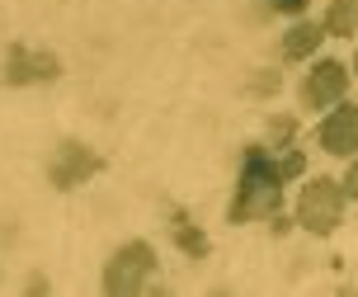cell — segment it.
Listing matches in <instances>:
<instances>
[{"instance_id": "13", "label": "cell", "mask_w": 358, "mask_h": 297, "mask_svg": "<svg viewBox=\"0 0 358 297\" xmlns=\"http://www.w3.org/2000/svg\"><path fill=\"white\" fill-rule=\"evenodd\" d=\"M278 170H283V179H297L306 170V156H302V151H287V156L278 160Z\"/></svg>"}, {"instance_id": "1", "label": "cell", "mask_w": 358, "mask_h": 297, "mask_svg": "<svg viewBox=\"0 0 358 297\" xmlns=\"http://www.w3.org/2000/svg\"><path fill=\"white\" fill-rule=\"evenodd\" d=\"M283 203V170L268 160L264 146H245V165H241V184L231 198V222H255V217H273Z\"/></svg>"}, {"instance_id": "8", "label": "cell", "mask_w": 358, "mask_h": 297, "mask_svg": "<svg viewBox=\"0 0 358 297\" xmlns=\"http://www.w3.org/2000/svg\"><path fill=\"white\" fill-rule=\"evenodd\" d=\"M321 43H325V24L302 19V24H292V29L283 34V57H287V62H306Z\"/></svg>"}, {"instance_id": "11", "label": "cell", "mask_w": 358, "mask_h": 297, "mask_svg": "<svg viewBox=\"0 0 358 297\" xmlns=\"http://www.w3.org/2000/svg\"><path fill=\"white\" fill-rule=\"evenodd\" d=\"M245 90H250L255 99H268V95L283 90V76H278V71H255L250 81H245Z\"/></svg>"}, {"instance_id": "5", "label": "cell", "mask_w": 358, "mask_h": 297, "mask_svg": "<svg viewBox=\"0 0 358 297\" xmlns=\"http://www.w3.org/2000/svg\"><path fill=\"white\" fill-rule=\"evenodd\" d=\"M99 170H104V156H99V151H90L80 141H62L48 179H52V189H76V184H85L90 175H99Z\"/></svg>"}, {"instance_id": "3", "label": "cell", "mask_w": 358, "mask_h": 297, "mask_svg": "<svg viewBox=\"0 0 358 297\" xmlns=\"http://www.w3.org/2000/svg\"><path fill=\"white\" fill-rule=\"evenodd\" d=\"M344 217V184L335 179H311L297 198V227H306L311 236H330Z\"/></svg>"}, {"instance_id": "6", "label": "cell", "mask_w": 358, "mask_h": 297, "mask_svg": "<svg viewBox=\"0 0 358 297\" xmlns=\"http://www.w3.org/2000/svg\"><path fill=\"white\" fill-rule=\"evenodd\" d=\"M344 90H349V71L340 62H316L311 76L302 81V104L306 109H325V104H340Z\"/></svg>"}, {"instance_id": "14", "label": "cell", "mask_w": 358, "mask_h": 297, "mask_svg": "<svg viewBox=\"0 0 358 297\" xmlns=\"http://www.w3.org/2000/svg\"><path fill=\"white\" fill-rule=\"evenodd\" d=\"M24 293H29V297L52 293V283H48V274H29V283H24Z\"/></svg>"}, {"instance_id": "16", "label": "cell", "mask_w": 358, "mask_h": 297, "mask_svg": "<svg viewBox=\"0 0 358 297\" xmlns=\"http://www.w3.org/2000/svg\"><path fill=\"white\" fill-rule=\"evenodd\" d=\"M344 198H358V160L349 165V179H344Z\"/></svg>"}, {"instance_id": "18", "label": "cell", "mask_w": 358, "mask_h": 297, "mask_svg": "<svg viewBox=\"0 0 358 297\" xmlns=\"http://www.w3.org/2000/svg\"><path fill=\"white\" fill-rule=\"evenodd\" d=\"M354 76H358V53H354Z\"/></svg>"}, {"instance_id": "15", "label": "cell", "mask_w": 358, "mask_h": 297, "mask_svg": "<svg viewBox=\"0 0 358 297\" xmlns=\"http://www.w3.org/2000/svg\"><path fill=\"white\" fill-rule=\"evenodd\" d=\"M268 5H273L278 15H302L306 10V0H268Z\"/></svg>"}, {"instance_id": "7", "label": "cell", "mask_w": 358, "mask_h": 297, "mask_svg": "<svg viewBox=\"0 0 358 297\" xmlns=\"http://www.w3.org/2000/svg\"><path fill=\"white\" fill-rule=\"evenodd\" d=\"M316 141H321V151H330V156H349V151H358V104H340L335 109V113L321 123Z\"/></svg>"}, {"instance_id": "12", "label": "cell", "mask_w": 358, "mask_h": 297, "mask_svg": "<svg viewBox=\"0 0 358 297\" xmlns=\"http://www.w3.org/2000/svg\"><path fill=\"white\" fill-rule=\"evenodd\" d=\"M292 132H297V118H287V113H278V118L268 123V137H273V141H287Z\"/></svg>"}, {"instance_id": "9", "label": "cell", "mask_w": 358, "mask_h": 297, "mask_svg": "<svg viewBox=\"0 0 358 297\" xmlns=\"http://www.w3.org/2000/svg\"><path fill=\"white\" fill-rule=\"evenodd\" d=\"M175 245L189 255V260H203V255L213 250V245H208V236H203V231H198L184 212H175Z\"/></svg>"}, {"instance_id": "10", "label": "cell", "mask_w": 358, "mask_h": 297, "mask_svg": "<svg viewBox=\"0 0 358 297\" xmlns=\"http://www.w3.org/2000/svg\"><path fill=\"white\" fill-rule=\"evenodd\" d=\"M358 29V5L354 0H330V15H325V34L349 38Z\"/></svg>"}, {"instance_id": "2", "label": "cell", "mask_w": 358, "mask_h": 297, "mask_svg": "<svg viewBox=\"0 0 358 297\" xmlns=\"http://www.w3.org/2000/svg\"><path fill=\"white\" fill-rule=\"evenodd\" d=\"M151 274H156V250L146 241H127L123 250H113V260L104 264V293L108 297H132V293L146 288Z\"/></svg>"}, {"instance_id": "4", "label": "cell", "mask_w": 358, "mask_h": 297, "mask_svg": "<svg viewBox=\"0 0 358 297\" xmlns=\"http://www.w3.org/2000/svg\"><path fill=\"white\" fill-rule=\"evenodd\" d=\"M62 76V62L52 53H34L24 43H10V57H5V85H48Z\"/></svg>"}, {"instance_id": "17", "label": "cell", "mask_w": 358, "mask_h": 297, "mask_svg": "<svg viewBox=\"0 0 358 297\" xmlns=\"http://www.w3.org/2000/svg\"><path fill=\"white\" fill-rule=\"evenodd\" d=\"M268 222H273V227H268V231H273V236H287V231H292V222H287V217H278V212H273Z\"/></svg>"}]
</instances>
